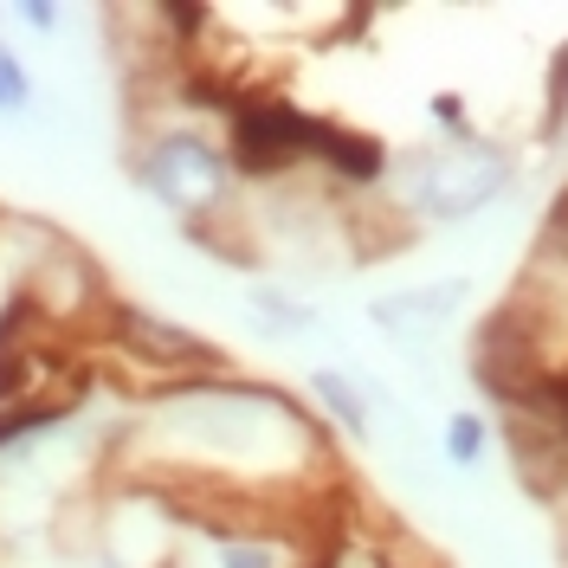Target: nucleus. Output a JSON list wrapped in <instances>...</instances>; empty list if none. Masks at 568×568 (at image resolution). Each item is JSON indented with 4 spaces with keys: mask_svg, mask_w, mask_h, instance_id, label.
Segmentation results:
<instances>
[{
    "mask_svg": "<svg viewBox=\"0 0 568 568\" xmlns=\"http://www.w3.org/2000/svg\"><path fill=\"white\" fill-rule=\"evenodd\" d=\"M149 426L175 446L187 465L220 471V478H246V485H297L317 478L323 491H336V439L317 426V414L278 382L258 375H194L169 382L149 400Z\"/></svg>",
    "mask_w": 568,
    "mask_h": 568,
    "instance_id": "obj_1",
    "label": "nucleus"
},
{
    "mask_svg": "<svg viewBox=\"0 0 568 568\" xmlns=\"http://www.w3.org/2000/svg\"><path fill=\"white\" fill-rule=\"evenodd\" d=\"M491 439H497V426L485 407H453L439 420V465L446 471H478V465L491 459Z\"/></svg>",
    "mask_w": 568,
    "mask_h": 568,
    "instance_id": "obj_9",
    "label": "nucleus"
},
{
    "mask_svg": "<svg viewBox=\"0 0 568 568\" xmlns=\"http://www.w3.org/2000/svg\"><path fill=\"white\" fill-rule=\"evenodd\" d=\"M304 407L317 414V426L343 446L349 439L355 453L375 439V400H368V382L343 368V362H317L311 375H304Z\"/></svg>",
    "mask_w": 568,
    "mask_h": 568,
    "instance_id": "obj_7",
    "label": "nucleus"
},
{
    "mask_svg": "<svg viewBox=\"0 0 568 568\" xmlns=\"http://www.w3.org/2000/svg\"><path fill=\"white\" fill-rule=\"evenodd\" d=\"M336 536H291L284 524H258V517H233L207 530V568H311Z\"/></svg>",
    "mask_w": 568,
    "mask_h": 568,
    "instance_id": "obj_6",
    "label": "nucleus"
},
{
    "mask_svg": "<svg viewBox=\"0 0 568 568\" xmlns=\"http://www.w3.org/2000/svg\"><path fill=\"white\" fill-rule=\"evenodd\" d=\"M240 323H246L258 343H311L323 336V311L304 297V291H291V284H272V278H252L240 291Z\"/></svg>",
    "mask_w": 568,
    "mask_h": 568,
    "instance_id": "obj_8",
    "label": "nucleus"
},
{
    "mask_svg": "<svg viewBox=\"0 0 568 568\" xmlns=\"http://www.w3.org/2000/svg\"><path fill=\"white\" fill-rule=\"evenodd\" d=\"M33 110V71L13 52V39H0V116H27Z\"/></svg>",
    "mask_w": 568,
    "mask_h": 568,
    "instance_id": "obj_10",
    "label": "nucleus"
},
{
    "mask_svg": "<svg viewBox=\"0 0 568 568\" xmlns=\"http://www.w3.org/2000/svg\"><path fill=\"white\" fill-rule=\"evenodd\" d=\"M130 175L162 213H175L194 240H213V226L240 213V187H246L233 175V155H226L220 130L201 123V116L155 123L130 155Z\"/></svg>",
    "mask_w": 568,
    "mask_h": 568,
    "instance_id": "obj_3",
    "label": "nucleus"
},
{
    "mask_svg": "<svg viewBox=\"0 0 568 568\" xmlns=\"http://www.w3.org/2000/svg\"><path fill=\"white\" fill-rule=\"evenodd\" d=\"M471 291L465 278H433V284H400V291H382V297H368V323L388 336L400 355H426L439 336H446V323L459 317V297Z\"/></svg>",
    "mask_w": 568,
    "mask_h": 568,
    "instance_id": "obj_5",
    "label": "nucleus"
},
{
    "mask_svg": "<svg viewBox=\"0 0 568 568\" xmlns=\"http://www.w3.org/2000/svg\"><path fill=\"white\" fill-rule=\"evenodd\" d=\"M394 213L414 226H471L517 187V155L504 142H414L394 155L388 181Z\"/></svg>",
    "mask_w": 568,
    "mask_h": 568,
    "instance_id": "obj_2",
    "label": "nucleus"
},
{
    "mask_svg": "<svg viewBox=\"0 0 568 568\" xmlns=\"http://www.w3.org/2000/svg\"><path fill=\"white\" fill-rule=\"evenodd\" d=\"M110 336H116V349L142 362V368H155L162 375V388L169 382H194V375H220L226 368V355L213 336L201 329H187V323L162 317V311H149V304H110Z\"/></svg>",
    "mask_w": 568,
    "mask_h": 568,
    "instance_id": "obj_4",
    "label": "nucleus"
},
{
    "mask_svg": "<svg viewBox=\"0 0 568 568\" xmlns=\"http://www.w3.org/2000/svg\"><path fill=\"white\" fill-rule=\"evenodd\" d=\"M542 510H549V530H556V562L568 568V478L542 497Z\"/></svg>",
    "mask_w": 568,
    "mask_h": 568,
    "instance_id": "obj_12",
    "label": "nucleus"
},
{
    "mask_svg": "<svg viewBox=\"0 0 568 568\" xmlns=\"http://www.w3.org/2000/svg\"><path fill=\"white\" fill-rule=\"evenodd\" d=\"M7 20L13 27H27V33L52 39L59 27H65V7H45V0H20V7H7Z\"/></svg>",
    "mask_w": 568,
    "mask_h": 568,
    "instance_id": "obj_11",
    "label": "nucleus"
}]
</instances>
